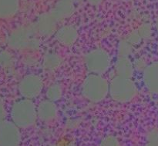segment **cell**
<instances>
[{"instance_id": "obj_1", "label": "cell", "mask_w": 158, "mask_h": 146, "mask_svg": "<svg viewBox=\"0 0 158 146\" xmlns=\"http://www.w3.org/2000/svg\"><path fill=\"white\" fill-rule=\"evenodd\" d=\"M6 44L14 50H35L40 48V41L39 34L32 24L12 30L6 37Z\"/></svg>"}, {"instance_id": "obj_2", "label": "cell", "mask_w": 158, "mask_h": 146, "mask_svg": "<svg viewBox=\"0 0 158 146\" xmlns=\"http://www.w3.org/2000/svg\"><path fill=\"white\" fill-rule=\"evenodd\" d=\"M11 120L19 128H26L34 124L37 119V107L32 99L23 98L12 104L10 110Z\"/></svg>"}, {"instance_id": "obj_3", "label": "cell", "mask_w": 158, "mask_h": 146, "mask_svg": "<svg viewBox=\"0 0 158 146\" xmlns=\"http://www.w3.org/2000/svg\"><path fill=\"white\" fill-rule=\"evenodd\" d=\"M109 94V82L99 74L90 73L82 85V95L92 102L103 101Z\"/></svg>"}, {"instance_id": "obj_4", "label": "cell", "mask_w": 158, "mask_h": 146, "mask_svg": "<svg viewBox=\"0 0 158 146\" xmlns=\"http://www.w3.org/2000/svg\"><path fill=\"white\" fill-rule=\"evenodd\" d=\"M137 94V88L131 78L116 75L109 82V95L120 103L131 101Z\"/></svg>"}, {"instance_id": "obj_5", "label": "cell", "mask_w": 158, "mask_h": 146, "mask_svg": "<svg viewBox=\"0 0 158 146\" xmlns=\"http://www.w3.org/2000/svg\"><path fill=\"white\" fill-rule=\"evenodd\" d=\"M85 65L90 73H105L110 65V58L106 51L101 49L91 50L85 55Z\"/></svg>"}, {"instance_id": "obj_6", "label": "cell", "mask_w": 158, "mask_h": 146, "mask_svg": "<svg viewBox=\"0 0 158 146\" xmlns=\"http://www.w3.org/2000/svg\"><path fill=\"white\" fill-rule=\"evenodd\" d=\"M43 88L42 78L36 75H28L23 77L19 83L18 89L23 98L33 99L41 93Z\"/></svg>"}, {"instance_id": "obj_7", "label": "cell", "mask_w": 158, "mask_h": 146, "mask_svg": "<svg viewBox=\"0 0 158 146\" xmlns=\"http://www.w3.org/2000/svg\"><path fill=\"white\" fill-rule=\"evenodd\" d=\"M20 142L19 128L12 121H0V146H15Z\"/></svg>"}, {"instance_id": "obj_8", "label": "cell", "mask_w": 158, "mask_h": 146, "mask_svg": "<svg viewBox=\"0 0 158 146\" xmlns=\"http://www.w3.org/2000/svg\"><path fill=\"white\" fill-rule=\"evenodd\" d=\"M58 22L52 13L48 12L39 15L33 25L40 36L48 37L54 35L57 29Z\"/></svg>"}, {"instance_id": "obj_9", "label": "cell", "mask_w": 158, "mask_h": 146, "mask_svg": "<svg viewBox=\"0 0 158 146\" xmlns=\"http://www.w3.org/2000/svg\"><path fill=\"white\" fill-rule=\"evenodd\" d=\"M54 37L57 42L63 46H71L78 38V31L77 28L70 25H66L56 29Z\"/></svg>"}, {"instance_id": "obj_10", "label": "cell", "mask_w": 158, "mask_h": 146, "mask_svg": "<svg viewBox=\"0 0 158 146\" xmlns=\"http://www.w3.org/2000/svg\"><path fill=\"white\" fill-rule=\"evenodd\" d=\"M143 81L145 87L150 92L158 94V61L144 68Z\"/></svg>"}, {"instance_id": "obj_11", "label": "cell", "mask_w": 158, "mask_h": 146, "mask_svg": "<svg viewBox=\"0 0 158 146\" xmlns=\"http://www.w3.org/2000/svg\"><path fill=\"white\" fill-rule=\"evenodd\" d=\"M75 11V5L70 0H58L49 12L58 22L70 17Z\"/></svg>"}, {"instance_id": "obj_12", "label": "cell", "mask_w": 158, "mask_h": 146, "mask_svg": "<svg viewBox=\"0 0 158 146\" xmlns=\"http://www.w3.org/2000/svg\"><path fill=\"white\" fill-rule=\"evenodd\" d=\"M37 115L38 118L45 122L55 119L57 115V108L54 101L49 99L41 101L37 107Z\"/></svg>"}, {"instance_id": "obj_13", "label": "cell", "mask_w": 158, "mask_h": 146, "mask_svg": "<svg viewBox=\"0 0 158 146\" xmlns=\"http://www.w3.org/2000/svg\"><path fill=\"white\" fill-rule=\"evenodd\" d=\"M20 0H0V18L15 16L19 10Z\"/></svg>"}, {"instance_id": "obj_14", "label": "cell", "mask_w": 158, "mask_h": 146, "mask_svg": "<svg viewBox=\"0 0 158 146\" xmlns=\"http://www.w3.org/2000/svg\"><path fill=\"white\" fill-rule=\"evenodd\" d=\"M115 72L117 75L131 78L134 72V64L128 57H121L115 64Z\"/></svg>"}, {"instance_id": "obj_15", "label": "cell", "mask_w": 158, "mask_h": 146, "mask_svg": "<svg viewBox=\"0 0 158 146\" xmlns=\"http://www.w3.org/2000/svg\"><path fill=\"white\" fill-rule=\"evenodd\" d=\"M62 59L58 55L55 53H47L43 57L42 65L46 72H53L60 66Z\"/></svg>"}, {"instance_id": "obj_16", "label": "cell", "mask_w": 158, "mask_h": 146, "mask_svg": "<svg viewBox=\"0 0 158 146\" xmlns=\"http://www.w3.org/2000/svg\"><path fill=\"white\" fill-rule=\"evenodd\" d=\"M63 90L62 87L58 84H52L49 86L46 91V97L47 99L52 101H56L61 98Z\"/></svg>"}, {"instance_id": "obj_17", "label": "cell", "mask_w": 158, "mask_h": 146, "mask_svg": "<svg viewBox=\"0 0 158 146\" xmlns=\"http://www.w3.org/2000/svg\"><path fill=\"white\" fill-rule=\"evenodd\" d=\"M14 64L13 57L6 51L0 52V67L3 69H10Z\"/></svg>"}, {"instance_id": "obj_18", "label": "cell", "mask_w": 158, "mask_h": 146, "mask_svg": "<svg viewBox=\"0 0 158 146\" xmlns=\"http://www.w3.org/2000/svg\"><path fill=\"white\" fill-rule=\"evenodd\" d=\"M134 45L126 39L120 41L119 45V54L121 57H128V55L132 53Z\"/></svg>"}, {"instance_id": "obj_19", "label": "cell", "mask_w": 158, "mask_h": 146, "mask_svg": "<svg viewBox=\"0 0 158 146\" xmlns=\"http://www.w3.org/2000/svg\"><path fill=\"white\" fill-rule=\"evenodd\" d=\"M142 37L140 35V34L139 33L138 30H136L134 32H131L129 35L126 38L127 41H129L131 45H133L134 46L139 45L142 41Z\"/></svg>"}, {"instance_id": "obj_20", "label": "cell", "mask_w": 158, "mask_h": 146, "mask_svg": "<svg viewBox=\"0 0 158 146\" xmlns=\"http://www.w3.org/2000/svg\"><path fill=\"white\" fill-rule=\"evenodd\" d=\"M147 141L150 145H158V130L153 129L148 132L147 135Z\"/></svg>"}, {"instance_id": "obj_21", "label": "cell", "mask_w": 158, "mask_h": 146, "mask_svg": "<svg viewBox=\"0 0 158 146\" xmlns=\"http://www.w3.org/2000/svg\"><path fill=\"white\" fill-rule=\"evenodd\" d=\"M138 32L143 38H148L151 35V26L148 24H143L138 29Z\"/></svg>"}, {"instance_id": "obj_22", "label": "cell", "mask_w": 158, "mask_h": 146, "mask_svg": "<svg viewBox=\"0 0 158 146\" xmlns=\"http://www.w3.org/2000/svg\"><path fill=\"white\" fill-rule=\"evenodd\" d=\"M117 144H118V140L114 136H107L103 138L101 141L102 145H117Z\"/></svg>"}, {"instance_id": "obj_23", "label": "cell", "mask_w": 158, "mask_h": 146, "mask_svg": "<svg viewBox=\"0 0 158 146\" xmlns=\"http://www.w3.org/2000/svg\"><path fill=\"white\" fill-rule=\"evenodd\" d=\"M6 115V111L5 109V106L0 101V121H2L5 119Z\"/></svg>"}, {"instance_id": "obj_24", "label": "cell", "mask_w": 158, "mask_h": 146, "mask_svg": "<svg viewBox=\"0 0 158 146\" xmlns=\"http://www.w3.org/2000/svg\"><path fill=\"white\" fill-rule=\"evenodd\" d=\"M88 2V3L92 6H97V5L100 4L102 2L103 0H86Z\"/></svg>"}, {"instance_id": "obj_25", "label": "cell", "mask_w": 158, "mask_h": 146, "mask_svg": "<svg viewBox=\"0 0 158 146\" xmlns=\"http://www.w3.org/2000/svg\"><path fill=\"white\" fill-rule=\"evenodd\" d=\"M156 28H157V33H158V18L157 20V24H156Z\"/></svg>"}, {"instance_id": "obj_26", "label": "cell", "mask_w": 158, "mask_h": 146, "mask_svg": "<svg viewBox=\"0 0 158 146\" xmlns=\"http://www.w3.org/2000/svg\"><path fill=\"white\" fill-rule=\"evenodd\" d=\"M70 1L73 2H80V1H81V0H70Z\"/></svg>"}]
</instances>
